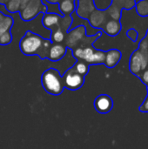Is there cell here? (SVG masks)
I'll return each mask as SVG.
<instances>
[{
	"label": "cell",
	"instance_id": "obj_23",
	"mask_svg": "<svg viewBox=\"0 0 148 149\" xmlns=\"http://www.w3.org/2000/svg\"><path fill=\"white\" fill-rule=\"evenodd\" d=\"M145 85H146V86L147 87L148 86V67L146 69V70H144L142 72H141V74L138 77Z\"/></svg>",
	"mask_w": 148,
	"mask_h": 149
},
{
	"label": "cell",
	"instance_id": "obj_4",
	"mask_svg": "<svg viewBox=\"0 0 148 149\" xmlns=\"http://www.w3.org/2000/svg\"><path fill=\"white\" fill-rule=\"evenodd\" d=\"M72 56L77 60H82L91 65H102L105 62L106 52L96 49L93 45L78 47L72 51Z\"/></svg>",
	"mask_w": 148,
	"mask_h": 149
},
{
	"label": "cell",
	"instance_id": "obj_3",
	"mask_svg": "<svg viewBox=\"0 0 148 149\" xmlns=\"http://www.w3.org/2000/svg\"><path fill=\"white\" fill-rule=\"evenodd\" d=\"M41 84L45 92L51 95H60L65 89L62 76L55 68H49L43 72Z\"/></svg>",
	"mask_w": 148,
	"mask_h": 149
},
{
	"label": "cell",
	"instance_id": "obj_26",
	"mask_svg": "<svg viewBox=\"0 0 148 149\" xmlns=\"http://www.w3.org/2000/svg\"><path fill=\"white\" fill-rule=\"evenodd\" d=\"M45 1L49 3H58L62 0H45Z\"/></svg>",
	"mask_w": 148,
	"mask_h": 149
},
{
	"label": "cell",
	"instance_id": "obj_6",
	"mask_svg": "<svg viewBox=\"0 0 148 149\" xmlns=\"http://www.w3.org/2000/svg\"><path fill=\"white\" fill-rule=\"evenodd\" d=\"M136 0H112L111 4L106 10L110 19L120 20L122 10H132L135 8Z\"/></svg>",
	"mask_w": 148,
	"mask_h": 149
},
{
	"label": "cell",
	"instance_id": "obj_25",
	"mask_svg": "<svg viewBox=\"0 0 148 149\" xmlns=\"http://www.w3.org/2000/svg\"><path fill=\"white\" fill-rule=\"evenodd\" d=\"M30 1L31 0H20V2H21V9H23Z\"/></svg>",
	"mask_w": 148,
	"mask_h": 149
},
{
	"label": "cell",
	"instance_id": "obj_2",
	"mask_svg": "<svg viewBox=\"0 0 148 149\" xmlns=\"http://www.w3.org/2000/svg\"><path fill=\"white\" fill-rule=\"evenodd\" d=\"M148 67V40L144 37L139 43V47L135 50L129 60L130 72L139 77L141 72Z\"/></svg>",
	"mask_w": 148,
	"mask_h": 149
},
{
	"label": "cell",
	"instance_id": "obj_10",
	"mask_svg": "<svg viewBox=\"0 0 148 149\" xmlns=\"http://www.w3.org/2000/svg\"><path fill=\"white\" fill-rule=\"evenodd\" d=\"M108 19H109V17H108L106 10L96 9L89 16L87 21L92 27H93L95 29H100L101 30Z\"/></svg>",
	"mask_w": 148,
	"mask_h": 149
},
{
	"label": "cell",
	"instance_id": "obj_22",
	"mask_svg": "<svg viewBox=\"0 0 148 149\" xmlns=\"http://www.w3.org/2000/svg\"><path fill=\"white\" fill-rule=\"evenodd\" d=\"M126 36L133 41V42H137L139 38V31L134 29V28H130L126 31Z\"/></svg>",
	"mask_w": 148,
	"mask_h": 149
},
{
	"label": "cell",
	"instance_id": "obj_11",
	"mask_svg": "<svg viewBox=\"0 0 148 149\" xmlns=\"http://www.w3.org/2000/svg\"><path fill=\"white\" fill-rule=\"evenodd\" d=\"M94 0H79V4L76 7V14L83 19H88L89 16L96 10Z\"/></svg>",
	"mask_w": 148,
	"mask_h": 149
},
{
	"label": "cell",
	"instance_id": "obj_7",
	"mask_svg": "<svg viewBox=\"0 0 148 149\" xmlns=\"http://www.w3.org/2000/svg\"><path fill=\"white\" fill-rule=\"evenodd\" d=\"M86 36V31L85 25H79L73 29H71L67 31L66 37L65 39V45L71 49L72 51L79 47L82 40Z\"/></svg>",
	"mask_w": 148,
	"mask_h": 149
},
{
	"label": "cell",
	"instance_id": "obj_13",
	"mask_svg": "<svg viewBox=\"0 0 148 149\" xmlns=\"http://www.w3.org/2000/svg\"><path fill=\"white\" fill-rule=\"evenodd\" d=\"M122 58V53L118 49H110L106 52V58L104 65L107 68L115 67Z\"/></svg>",
	"mask_w": 148,
	"mask_h": 149
},
{
	"label": "cell",
	"instance_id": "obj_27",
	"mask_svg": "<svg viewBox=\"0 0 148 149\" xmlns=\"http://www.w3.org/2000/svg\"><path fill=\"white\" fill-rule=\"evenodd\" d=\"M41 1H42V3H43L44 4H45V5L47 6V4H48V3H47V2H46L45 0H41Z\"/></svg>",
	"mask_w": 148,
	"mask_h": 149
},
{
	"label": "cell",
	"instance_id": "obj_18",
	"mask_svg": "<svg viewBox=\"0 0 148 149\" xmlns=\"http://www.w3.org/2000/svg\"><path fill=\"white\" fill-rule=\"evenodd\" d=\"M89 66L90 65L86 62L82 61V60H77L72 67L78 73L85 77L89 72Z\"/></svg>",
	"mask_w": 148,
	"mask_h": 149
},
{
	"label": "cell",
	"instance_id": "obj_9",
	"mask_svg": "<svg viewBox=\"0 0 148 149\" xmlns=\"http://www.w3.org/2000/svg\"><path fill=\"white\" fill-rule=\"evenodd\" d=\"M94 107L99 113H108L113 107V100L107 94H100L94 100Z\"/></svg>",
	"mask_w": 148,
	"mask_h": 149
},
{
	"label": "cell",
	"instance_id": "obj_21",
	"mask_svg": "<svg viewBox=\"0 0 148 149\" xmlns=\"http://www.w3.org/2000/svg\"><path fill=\"white\" fill-rule=\"evenodd\" d=\"M12 41V35L10 31H7L0 36V45H6L10 44Z\"/></svg>",
	"mask_w": 148,
	"mask_h": 149
},
{
	"label": "cell",
	"instance_id": "obj_19",
	"mask_svg": "<svg viewBox=\"0 0 148 149\" xmlns=\"http://www.w3.org/2000/svg\"><path fill=\"white\" fill-rule=\"evenodd\" d=\"M135 10L139 16L143 17H148V0H140L136 2Z\"/></svg>",
	"mask_w": 148,
	"mask_h": 149
},
{
	"label": "cell",
	"instance_id": "obj_24",
	"mask_svg": "<svg viewBox=\"0 0 148 149\" xmlns=\"http://www.w3.org/2000/svg\"><path fill=\"white\" fill-rule=\"evenodd\" d=\"M147 88L148 92V86ZM139 109H140V111L141 113H148V93L147 98H146V100H145L144 102L140 105V107Z\"/></svg>",
	"mask_w": 148,
	"mask_h": 149
},
{
	"label": "cell",
	"instance_id": "obj_12",
	"mask_svg": "<svg viewBox=\"0 0 148 149\" xmlns=\"http://www.w3.org/2000/svg\"><path fill=\"white\" fill-rule=\"evenodd\" d=\"M67 52V47L62 44H51L47 58L52 62H57L61 60Z\"/></svg>",
	"mask_w": 148,
	"mask_h": 149
},
{
	"label": "cell",
	"instance_id": "obj_17",
	"mask_svg": "<svg viewBox=\"0 0 148 149\" xmlns=\"http://www.w3.org/2000/svg\"><path fill=\"white\" fill-rule=\"evenodd\" d=\"M65 31H64L61 28L56 29L52 31H51L50 40L52 44H62L66 37Z\"/></svg>",
	"mask_w": 148,
	"mask_h": 149
},
{
	"label": "cell",
	"instance_id": "obj_5",
	"mask_svg": "<svg viewBox=\"0 0 148 149\" xmlns=\"http://www.w3.org/2000/svg\"><path fill=\"white\" fill-rule=\"evenodd\" d=\"M47 12V6L42 3L41 0H31L20 10V17L25 21L30 22L36 18L40 13Z\"/></svg>",
	"mask_w": 148,
	"mask_h": 149
},
{
	"label": "cell",
	"instance_id": "obj_16",
	"mask_svg": "<svg viewBox=\"0 0 148 149\" xmlns=\"http://www.w3.org/2000/svg\"><path fill=\"white\" fill-rule=\"evenodd\" d=\"M13 24V18L10 15H5L0 12V36L7 31H10Z\"/></svg>",
	"mask_w": 148,
	"mask_h": 149
},
{
	"label": "cell",
	"instance_id": "obj_20",
	"mask_svg": "<svg viewBox=\"0 0 148 149\" xmlns=\"http://www.w3.org/2000/svg\"><path fill=\"white\" fill-rule=\"evenodd\" d=\"M5 9L10 13H14L21 10V2L20 0H9Z\"/></svg>",
	"mask_w": 148,
	"mask_h": 149
},
{
	"label": "cell",
	"instance_id": "obj_28",
	"mask_svg": "<svg viewBox=\"0 0 148 149\" xmlns=\"http://www.w3.org/2000/svg\"><path fill=\"white\" fill-rule=\"evenodd\" d=\"M145 38H146L148 40V29H147V32H146V34H145Z\"/></svg>",
	"mask_w": 148,
	"mask_h": 149
},
{
	"label": "cell",
	"instance_id": "obj_15",
	"mask_svg": "<svg viewBox=\"0 0 148 149\" xmlns=\"http://www.w3.org/2000/svg\"><path fill=\"white\" fill-rule=\"evenodd\" d=\"M79 0H62L58 3V8L63 16H71L76 10Z\"/></svg>",
	"mask_w": 148,
	"mask_h": 149
},
{
	"label": "cell",
	"instance_id": "obj_8",
	"mask_svg": "<svg viewBox=\"0 0 148 149\" xmlns=\"http://www.w3.org/2000/svg\"><path fill=\"white\" fill-rule=\"evenodd\" d=\"M64 86L66 89L75 91L80 89L85 83V77L78 73L73 67L69 68L62 76Z\"/></svg>",
	"mask_w": 148,
	"mask_h": 149
},
{
	"label": "cell",
	"instance_id": "obj_1",
	"mask_svg": "<svg viewBox=\"0 0 148 149\" xmlns=\"http://www.w3.org/2000/svg\"><path fill=\"white\" fill-rule=\"evenodd\" d=\"M50 39L44 38L41 35L31 31H26L19 42V49L24 55L38 56L41 59L47 58L49 49L51 45Z\"/></svg>",
	"mask_w": 148,
	"mask_h": 149
},
{
	"label": "cell",
	"instance_id": "obj_14",
	"mask_svg": "<svg viewBox=\"0 0 148 149\" xmlns=\"http://www.w3.org/2000/svg\"><path fill=\"white\" fill-rule=\"evenodd\" d=\"M122 29V24L120 20L108 19L106 23L102 27V31L104 33L107 34L110 37H116L120 34Z\"/></svg>",
	"mask_w": 148,
	"mask_h": 149
}]
</instances>
